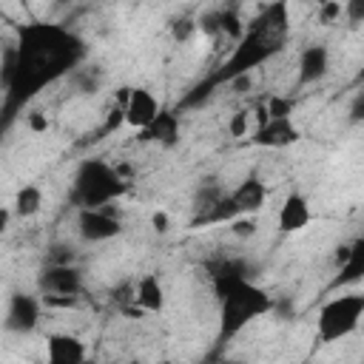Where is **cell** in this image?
Instances as JSON below:
<instances>
[{"label": "cell", "instance_id": "obj_19", "mask_svg": "<svg viewBox=\"0 0 364 364\" xmlns=\"http://www.w3.org/2000/svg\"><path fill=\"white\" fill-rule=\"evenodd\" d=\"M219 31L228 34V37H233V40H242L245 26H242V20H239V14L233 9H222L219 11Z\"/></svg>", "mask_w": 364, "mask_h": 364}, {"label": "cell", "instance_id": "obj_5", "mask_svg": "<svg viewBox=\"0 0 364 364\" xmlns=\"http://www.w3.org/2000/svg\"><path fill=\"white\" fill-rule=\"evenodd\" d=\"M361 318H364V296L361 293H344V296H336L327 304H321L316 333L324 344H333V341H341L350 333H355Z\"/></svg>", "mask_w": 364, "mask_h": 364}, {"label": "cell", "instance_id": "obj_28", "mask_svg": "<svg viewBox=\"0 0 364 364\" xmlns=\"http://www.w3.org/2000/svg\"><path fill=\"white\" fill-rule=\"evenodd\" d=\"M26 122H28V131H31V134H46V131H48V117H46L43 111H31V114L26 117Z\"/></svg>", "mask_w": 364, "mask_h": 364}, {"label": "cell", "instance_id": "obj_9", "mask_svg": "<svg viewBox=\"0 0 364 364\" xmlns=\"http://www.w3.org/2000/svg\"><path fill=\"white\" fill-rule=\"evenodd\" d=\"M299 128L293 125L290 117H282V119H267L256 128V134L250 136L253 145H262V148H287L293 142H299Z\"/></svg>", "mask_w": 364, "mask_h": 364}, {"label": "cell", "instance_id": "obj_2", "mask_svg": "<svg viewBox=\"0 0 364 364\" xmlns=\"http://www.w3.org/2000/svg\"><path fill=\"white\" fill-rule=\"evenodd\" d=\"M287 31H290V6L287 0H273L250 23V28H245L242 40H236V48L225 60L222 71H216L208 82L216 85V82H230L239 74H250L253 68H259L262 63H267L273 54L284 48Z\"/></svg>", "mask_w": 364, "mask_h": 364}, {"label": "cell", "instance_id": "obj_30", "mask_svg": "<svg viewBox=\"0 0 364 364\" xmlns=\"http://www.w3.org/2000/svg\"><path fill=\"white\" fill-rule=\"evenodd\" d=\"M151 225H154V230H156V233H165V230L171 228V219H168V213H165V210H154Z\"/></svg>", "mask_w": 364, "mask_h": 364}, {"label": "cell", "instance_id": "obj_15", "mask_svg": "<svg viewBox=\"0 0 364 364\" xmlns=\"http://www.w3.org/2000/svg\"><path fill=\"white\" fill-rule=\"evenodd\" d=\"M233 205L239 213H259L264 208V199H267V188L259 176H247L239 182V188L230 193Z\"/></svg>", "mask_w": 364, "mask_h": 364}, {"label": "cell", "instance_id": "obj_29", "mask_svg": "<svg viewBox=\"0 0 364 364\" xmlns=\"http://www.w3.org/2000/svg\"><path fill=\"white\" fill-rule=\"evenodd\" d=\"M125 122V114H122V105L119 108H114L111 114H108V119H105V128H102V134H108V131H117L119 125Z\"/></svg>", "mask_w": 364, "mask_h": 364}, {"label": "cell", "instance_id": "obj_11", "mask_svg": "<svg viewBox=\"0 0 364 364\" xmlns=\"http://www.w3.org/2000/svg\"><path fill=\"white\" fill-rule=\"evenodd\" d=\"M85 344L71 333H51L46 338V358L48 364H82L85 361Z\"/></svg>", "mask_w": 364, "mask_h": 364}, {"label": "cell", "instance_id": "obj_1", "mask_svg": "<svg viewBox=\"0 0 364 364\" xmlns=\"http://www.w3.org/2000/svg\"><path fill=\"white\" fill-rule=\"evenodd\" d=\"M85 60V40L68 26L31 20L17 28V43L6 51L3 60V125L28 105L43 88L54 85L71 74Z\"/></svg>", "mask_w": 364, "mask_h": 364}, {"label": "cell", "instance_id": "obj_23", "mask_svg": "<svg viewBox=\"0 0 364 364\" xmlns=\"http://www.w3.org/2000/svg\"><path fill=\"white\" fill-rule=\"evenodd\" d=\"M196 31V20H191V17H179L176 23H173V28H171V34H173V40L176 43H185V40H191V34Z\"/></svg>", "mask_w": 364, "mask_h": 364}, {"label": "cell", "instance_id": "obj_17", "mask_svg": "<svg viewBox=\"0 0 364 364\" xmlns=\"http://www.w3.org/2000/svg\"><path fill=\"white\" fill-rule=\"evenodd\" d=\"M364 276V239H355L350 245V256L338 264V276L333 282V287H344V284H355Z\"/></svg>", "mask_w": 364, "mask_h": 364}, {"label": "cell", "instance_id": "obj_35", "mask_svg": "<svg viewBox=\"0 0 364 364\" xmlns=\"http://www.w3.org/2000/svg\"><path fill=\"white\" fill-rule=\"evenodd\" d=\"M57 3H74V0H57Z\"/></svg>", "mask_w": 364, "mask_h": 364}, {"label": "cell", "instance_id": "obj_34", "mask_svg": "<svg viewBox=\"0 0 364 364\" xmlns=\"http://www.w3.org/2000/svg\"><path fill=\"white\" fill-rule=\"evenodd\" d=\"M361 117V94L355 97V105H353V119H358Z\"/></svg>", "mask_w": 364, "mask_h": 364}, {"label": "cell", "instance_id": "obj_21", "mask_svg": "<svg viewBox=\"0 0 364 364\" xmlns=\"http://www.w3.org/2000/svg\"><path fill=\"white\" fill-rule=\"evenodd\" d=\"M264 114H267V119H282V117H290V114H293V102H290L287 97L273 94V97L267 100V105H264Z\"/></svg>", "mask_w": 364, "mask_h": 364}, {"label": "cell", "instance_id": "obj_8", "mask_svg": "<svg viewBox=\"0 0 364 364\" xmlns=\"http://www.w3.org/2000/svg\"><path fill=\"white\" fill-rule=\"evenodd\" d=\"M37 287L46 296H80L82 273L74 264H46L37 276Z\"/></svg>", "mask_w": 364, "mask_h": 364}, {"label": "cell", "instance_id": "obj_7", "mask_svg": "<svg viewBox=\"0 0 364 364\" xmlns=\"http://www.w3.org/2000/svg\"><path fill=\"white\" fill-rule=\"evenodd\" d=\"M40 324V299L28 296V293H11L9 296V307H6V318L3 327L9 333L26 336L31 330H37Z\"/></svg>", "mask_w": 364, "mask_h": 364}, {"label": "cell", "instance_id": "obj_6", "mask_svg": "<svg viewBox=\"0 0 364 364\" xmlns=\"http://www.w3.org/2000/svg\"><path fill=\"white\" fill-rule=\"evenodd\" d=\"M77 230L85 242H108L122 233V222L117 213L102 208H77Z\"/></svg>", "mask_w": 364, "mask_h": 364}, {"label": "cell", "instance_id": "obj_14", "mask_svg": "<svg viewBox=\"0 0 364 364\" xmlns=\"http://www.w3.org/2000/svg\"><path fill=\"white\" fill-rule=\"evenodd\" d=\"M330 68V51L327 46H307L301 54H299V82L307 85V82H318Z\"/></svg>", "mask_w": 364, "mask_h": 364}, {"label": "cell", "instance_id": "obj_25", "mask_svg": "<svg viewBox=\"0 0 364 364\" xmlns=\"http://www.w3.org/2000/svg\"><path fill=\"white\" fill-rule=\"evenodd\" d=\"M74 259V247L71 245H54L48 250V264H71Z\"/></svg>", "mask_w": 364, "mask_h": 364}, {"label": "cell", "instance_id": "obj_33", "mask_svg": "<svg viewBox=\"0 0 364 364\" xmlns=\"http://www.w3.org/2000/svg\"><path fill=\"white\" fill-rule=\"evenodd\" d=\"M347 256H350V245H338L336 247V264H341Z\"/></svg>", "mask_w": 364, "mask_h": 364}, {"label": "cell", "instance_id": "obj_36", "mask_svg": "<svg viewBox=\"0 0 364 364\" xmlns=\"http://www.w3.org/2000/svg\"><path fill=\"white\" fill-rule=\"evenodd\" d=\"M316 3H324V0H316Z\"/></svg>", "mask_w": 364, "mask_h": 364}, {"label": "cell", "instance_id": "obj_20", "mask_svg": "<svg viewBox=\"0 0 364 364\" xmlns=\"http://www.w3.org/2000/svg\"><path fill=\"white\" fill-rule=\"evenodd\" d=\"M230 230H233V236H239V239H250V236H256L259 222H256L253 213H245V216L230 219Z\"/></svg>", "mask_w": 364, "mask_h": 364}, {"label": "cell", "instance_id": "obj_26", "mask_svg": "<svg viewBox=\"0 0 364 364\" xmlns=\"http://www.w3.org/2000/svg\"><path fill=\"white\" fill-rule=\"evenodd\" d=\"M344 17L350 20V26H361L364 23V0H344Z\"/></svg>", "mask_w": 364, "mask_h": 364}, {"label": "cell", "instance_id": "obj_22", "mask_svg": "<svg viewBox=\"0 0 364 364\" xmlns=\"http://www.w3.org/2000/svg\"><path fill=\"white\" fill-rule=\"evenodd\" d=\"M196 28L205 34V37H219V11H205L199 20H196Z\"/></svg>", "mask_w": 364, "mask_h": 364}, {"label": "cell", "instance_id": "obj_12", "mask_svg": "<svg viewBox=\"0 0 364 364\" xmlns=\"http://www.w3.org/2000/svg\"><path fill=\"white\" fill-rule=\"evenodd\" d=\"M139 139L142 142H159L165 148H173L179 142V117L173 111H162L139 131Z\"/></svg>", "mask_w": 364, "mask_h": 364}, {"label": "cell", "instance_id": "obj_27", "mask_svg": "<svg viewBox=\"0 0 364 364\" xmlns=\"http://www.w3.org/2000/svg\"><path fill=\"white\" fill-rule=\"evenodd\" d=\"M247 122H250V114H247V111H236L233 119L228 122L230 136H245V134H247Z\"/></svg>", "mask_w": 364, "mask_h": 364}, {"label": "cell", "instance_id": "obj_10", "mask_svg": "<svg viewBox=\"0 0 364 364\" xmlns=\"http://www.w3.org/2000/svg\"><path fill=\"white\" fill-rule=\"evenodd\" d=\"M122 114H125V122L131 128L142 131L159 114V102L148 88H131V94H128V100L122 105Z\"/></svg>", "mask_w": 364, "mask_h": 364}, {"label": "cell", "instance_id": "obj_4", "mask_svg": "<svg viewBox=\"0 0 364 364\" xmlns=\"http://www.w3.org/2000/svg\"><path fill=\"white\" fill-rule=\"evenodd\" d=\"M125 179L122 173L102 162V159H82L77 173H74V188H71V202L77 208H102L111 205L125 193Z\"/></svg>", "mask_w": 364, "mask_h": 364}, {"label": "cell", "instance_id": "obj_13", "mask_svg": "<svg viewBox=\"0 0 364 364\" xmlns=\"http://www.w3.org/2000/svg\"><path fill=\"white\" fill-rule=\"evenodd\" d=\"M310 202L301 193H290L279 208V230L282 233H299L310 225Z\"/></svg>", "mask_w": 364, "mask_h": 364}, {"label": "cell", "instance_id": "obj_16", "mask_svg": "<svg viewBox=\"0 0 364 364\" xmlns=\"http://www.w3.org/2000/svg\"><path fill=\"white\" fill-rule=\"evenodd\" d=\"M134 301L145 313H159L165 307V287L156 273H145L134 287Z\"/></svg>", "mask_w": 364, "mask_h": 364}, {"label": "cell", "instance_id": "obj_32", "mask_svg": "<svg viewBox=\"0 0 364 364\" xmlns=\"http://www.w3.org/2000/svg\"><path fill=\"white\" fill-rule=\"evenodd\" d=\"M9 219H11V210L0 205V233H6V228H9Z\"/></svg>", "mask_w": 364, "mask_h": 364}, {"label": "cell", "instance_id": "obj_31", "mask_svg": "<svg viewBox=\"0 0 364 364\" xmlns=\"http://www.w3.org/2000/svg\"><path fill=\"white\" fill-rule=\"evenodd\" d=\"M46 304H54V307H71V304H77V296H46Z\"/></svg>", "mask_w": 364, "mask_h": 364}, {"label": "cell", "instance_id": "obj_18", "mask_svg": "<svg viewBox=\"0 0 364 364\" xmlns=\"http://www.w3.org/2000/svg\"><path fill=\"white\" fill-rule=\"evenodd\" d=\"M43 208V188L40 185H23L17 193H14V208L11 213L20 216V219H31L37 216Z\"/></svg>", "mask_w": 364, "mask_h": 364}, {"label": "cell", "instance_id": "obj_24", "mask_svg": "<svg viewBox=\"0 0 364 364\" xmlns=\"http://www.w3.org/2000/svg\"><path fill=\"white\" fill-rule=\"evenodd\" d=\"M336 17H341V0H324V3H318V20L324 26H330Z\"/></svg>", "mask_w": 364, "mask_h": 364}, {"label": "cell", "instance_id": "obj_3", "mask_svg": "<svg viewBox=\"0 0 364 364\" xmlns=\"http://www.w3.org/2000/svg\"><path fill=\"white\" fill-rule=\"evenodd\" d=\"M213 290L219 299V341H230L253 318L273 310V299L247 279V267L242 262L216 264Z\"/></svg>", "mask_w": 364, "mask_h": 364}]
</instances>
